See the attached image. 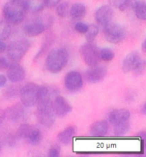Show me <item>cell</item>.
<instances>
[{
  "label": "cell",
  "mask_w": 146,
  "mask_h": 157,
  "mask_svg": "<svg viewBox=\"0 0 146 157\" xmlns=\"http://www.w3.org/2000/svg\"><path fill=\"white\" fill-rule=\"evenodd\" d=\"M2 13L10 24H20L25 19L27 8L22 0H10L3 7Z\"/></svg>",
  "instance_id": "6da1fadb"
},
{
  "label": "cell",
  "mask_w": 146,
  "mask_h": 157,
  "mask_svg": "<svg viewBox=\"0 0 146 157\" xmlns=\"http://www.w3.org/2000/svg\"><path fill=\"white\" fill-rule=\"evenodd\" d=\"M53 99H39L37 101V120L47 128L53 126L56 119V114L52 105Z\"/></svg>",
  "instance_id": "7a4b0ae2"
},
{
  "label": "cell",
  "mask_w": 146,
  "mask_h": 157,
  "mask_svg": "<svg viewBox=\"0 0 146 157\" xmlns=\"http://www.w3.org/2000/svg\"><path fill=\"white\" fill-rule=\"evenodd\" d=\"M68 62V52L66 49L59 48L49 52L46 57L45 66L51 73H58L66 66Z\"/></svg>",
  "instance_id": "3957f363"
},
{
  "label": "cell",
  "mask_w": 146,
  "mask_h": 157,
  "mask_svg": "<svg viewBox=\"0 0 146 157\" xmlns=\"http://www.w3.org/2000/svg\"><path fill=\"white\" fill-rule=\"evenodd\" d=\"M52 23V16L46 14L44 16L38 17L37 19L28 22L27 24L24 26L23 31H24L26 36L29 37H35L40 35L41 33H43L46 29Z\"/></svg>",
  "instance_id": "277c9868"
},
{
  "label": "cell",
  "mask_w": 146,
  "mask_h": 157,
  "mask_svg": "<svg viewBox=\"0 0 146 157\" xmlns=\"http://www.w3.org/2000/svg\"><path fill=\"white\" fill-rule=\"evenodd\" d=\"M40 86L35 83H27L20 90V100L21 103L26 107H32L36 105L38 93Z\"/></svg>",
  "instance_id": "5b68a950"
},
{
  "label": "cell",
  "mask_w": 146,
  "mask_h": 157,
  "mask_svg": "<svg viewBox=\"0 0 146 157\" xmlns=\"http://www.w3.org/2000/svg\"><path fill=\"white\" fill-rule=\"evenodd\" d=\"M30 47V43L26 39L15 40L6 47L7 55L12 61H19L26 53Z\"/></svg>",
  "instance_id": "8992f818"
},
{
  "label": "cell",
  "mask_w": 146,
  "mask_h": 157,
  "mask_svg": "<svg viewBox=\"0 0 146 157\" xmlns=\"http://www.w3.org/2000/svg\"><path fill=\"white\" fill-rule=\"evenodd\" d=\"M122 69L125 73L134 71L137 74H141L144 70V62L139 53L134 51L126 55L122 62Z\"/></svg>",
  "instance_id": "52a82bcc"
},
{
  "label": "cell",
  "mask_w": 146,
  "mask_h": 157,
  "mask_svg": "<svg viewBox=\"0 0 146 157\" xmlns=\"http://www.w3.org/2000/svg\"><path fill=\"white\" fill-rule=\"evenodd\" d=\"M105 39L110 43H119L126 36V30L123 26L117 23H107L103 29Z\"/></svg>",
  "instance_id": "ba28073f"
},
{
  "label": "cell",
  "mask_w": 146,
  "mask_h": 157,
  "mask_svg": "<svg viewBox=\"0 0 146 157\" xmlns=\"http://www.w3.org/2000/svg\"><path fill=\"white\" fill-rule=\"evenodd\" d=\"M17 136L20 138H24L28 143L32 145L40 143L42 140V133L40 130L28 124L20 125L17 131Z\"/></svg>",
  "instance_id": "9c48e42d"
},
{
  "label": "cell",
  "mask_w": 146,
  "mask_h": 157,
  "mask_svg": "<svg viewBox=\"0 0 146 157\" xmlns=\"http://www.w3.org/2000/svg\"><path fill=\"white\" fill-rule=\"evenodd\" d=\"M80 53L83 60L88 66H95L99 63V49L92 43H86L80 48Z\"/></svg>",
  "instance_id": "30bf717a"
},
{
  "label": "cell",
  "mask_w": 146,
  "mask_h": 157,
  "mask_svg": "<svg viewBox=\"0 0 146 157\" xmlns=\"http://www.w3.org/2000/svg\"><path fill=\"white\" fill-rule=\"evenodd\" d=\"M64 85L67 90L71 92H75L81 89L83 86L82 75L77 71H71L66 74L64 78Z\"/></svg>",
  "instance_id": "8fae6325"
},
{
  "label": "cell",
  "mask_w": 146,
  "mask_h": 157,
  "mask_svg": "<svg viewBox=\"0 0 146 157\" xmlns=\"http://www.w3.org/2000/svg\"><path fill=\"white\" fill-rule=\"evenodd\" d=\"M95 20L98 25L104 26L107 23L111 22L113 18V9L110 5H102L96 10L95 12Z\"/></svg>",
  "instance_id": "7c38bea8"
},
{
  "label": "cell",
  "mask_w": 146,
  "mask_h": 157,
  "mask_svg": "<svg viewBox=\"0 0 146 157\" xmlns=\"http://www.w3.org/2000/svg\"><path fill=\"white\" fill-rule=\"evenodd\" d=\"M107 74V69L102 66V65H95V66H91L89 69L85 72V77L87 81L90 83H96L100 82L103 78L105 77Z\"/></svg>",
  "instance_id": "4fadbf2b"
},
{
  "label": "cell",
  "mask_w": 146,
  "mask_h": 157,
  "mask_svg": "<svg viewBox=\"0 0 146 157\" xmlns=\"http://www.w3.org/2000/svg\"><path fill=\"white\" fill-rule=\"evenodd\" d=\"M53 109L56 114V116H65L71 111V105L64 97L60 95H56L52 101Z\"/></svg>",
  "instance_id": "5bb4252c"
},
{
  "label": "cell",
  "mask_w": 146,
  "mask_h": 157,
  "mask_svg": "<svg viewBox=\"0 0 146 157\" xmlns=\"http://www.w3.org/2000/svg\"><path fill=\"white\" fill-rule=\"evenodd\" d=\"M7 77L11 82H21L25 78V70L20 64H9L7 68Z\"/></svg>",
  "instance_id": "9a60e30c"
},
{
  "label": "cell",
  "mask_w": 146,
  "mask_h": 157,
  "mask_svg": "<svg viewBox=\"0 0 146 157\" xmlns=\"http://www.w3.org/2000/svg\"><path fill=\"white\" fill-rule=\"evenodd\" d=\"M130 119V112L127 109H115L112 110L108 115V122L112 125H116L121 122L128 121Z\"/></svg>",
  "instance_id": "2e32d148"
},
{
  "label": "cell",
  "mask_w": 146,
  "mask_h": 157,
  "mask_svg": "<svg viewBox=\"0 0 146 157\" xmlns=\"http://www.w3.org/2000/svg\"><path fill=\"white\" fill-rule=\"evenodd\" d=\"M109 129L108 122L106 120H99L94 122L90 127V134L92 136L96 137H102L107 135Z\"/></svg>",
  "instance_id": "e0dca14e"
},
{
  "label": "cell",
  "mask_w": 146,
  "mask_h": 157,
  "mask_svg": "<svg viewBox=\"0 0 146 157\" xmlns=\"http://www.w3.org/2000/svg\"><path fill=\"white\" fill-rule=\"evenodd\" d=\"M5 117L8 118L11 121H18L20 120L23 114H24V110L20 105H13L7 108L5 111Z\"/></svg>",
  "instance_id": "ac0fdd59"
},
{
  "label": "cell",
  "mask_w": 146,
  "mask_h": 157,
  "mask_svg": "<svg viewBox=\"0 0 146 157\" xmlns=\"http://www.w3.org/2000/svg\"><path fill=\"white\" fill-rule=\"evenodd\" d=\"M69 14L73 20H81L86 14V7L82 3H75L69 9Z\"/></svg>",
  "instance_id": "d6986e66"
},
{
  "label": "cell",
  "mask_w": 146,
  "mask_h": 157,
  "mask_svg": "<svg viewBox=\"0 0 146 157\" xmlns=\"http://www.w3.org/2000/svg\"><path fill=\"white\" fill-rule=\"evenodd\" d=\"M76 134V128L74 126H70V127H67L66 129H64L63 131H61L57 138H58V141L61 142L62 144L67 145L71 142L72 137Z\"/></svg>",
  "instance_id": "ffe728a7"
},
{
  "label": "cell",
  "mask_w": 146,
  "mask_h": 157,
  "mask_svg": "<svg viewBox=\"0 0 146 157\" xmlns=\"http://www.w3.org/2000/svg\"><path fill=\"white\" fill-rule=\"evenodd\" d=\"M134 12L138 19L140 20H145L146 19V3L145 0H135L133 3Z\"/></svg>",
  "instance_id": "44dd1931"
},
{
  "label": "cell",
  "mask_w": 146,
  "mask_h": 157,
  "mask_svg": "<svg viewBox=\"0 0 146 157\" xmlns=\"http://www.w3.org/2000/svg\"><path fill=\"white\" fill-rule=\"evenodd\" d=\"M27 11H30L32 13L39 12L44 8L43 0H25L24 1Z\"/></svg>",
  "instance_id": "7402d4cb"
},
{
  "label": "cell",
  "mask_w": 146,
  "mask_h": 157,
  "mask_svg": "<svg viewBox=\"0 0 146 157\" xmlns=\"http://www.w3.org/2000/svg\"><path fill=\"white\" fill-rule=\"evenodd\" d=\"M12 24H10L8 21L0 20V40L4 41L7 38H9L12 32Z\"/></svg>",
  "instance_id": "603a6c76"
},
{
  "label": "cell",
  "mask_w": 146,
  "mask_h": 157,
  "mask_svg": "<svg viewBox=\"0 0 146 157\" xmlns=\"http://www.w3.org/2000/svg\"><path fill=\"white\" fill-rule=\"evenodd\" d=\"M99 33V27L95 24L88 25V29L85 32V39L88 43H92L94 41V39L97 36V34Z\"/></svg>",
  "instance_id": "cb8c5ba5"
},
{
  "label": "cell",
  "mask_w": 146,
  "mask_h": 157,
  "mask_svg": "<svg viewBox=\"0 0 146 157\" xmlns=\"http://www.w3.org/2000/svg\"><path fill=\"white\" fill-rule=\"evenodd\" d=\"M113 126H114V135L123 136V135H125V133L129 130L130 123H129V120H128V121L121 122V123H118L116 125H113Z\"/></svg>",
  "instance_id": "d4e9b609"
},
{
  "label": "cell",
  "mask_w": 146,
  "mask_h": 157,
  "mask_svg": "<svg viewBox=\"0 0 146 157\" xmlns=\"http://www.w3.org/2000/svg\"><path fill=\"white\" fill-rule=\"evenodd\" d=\"M109 4L120 11H125L131 4V0H109Z\"/></svg>",
  "instance_id": "484cf974"
},
{
  "label": "cell",
  "mask_w": 146,
  "mask_h": 157,
  "mask_svg": "<svg viewBox=\"0 0 146 157\" xmlns=\"http://www.w3.org/2000/svg\"><path fill=\"white\" fill-rule=\"evenodd\" d=\"M69 13V3L62 2L56 6V14L60 18H65Z\"/></svg>",
  "instance_id": "4316f807"
},
{
  "label": "cell",
  "mask_w": 146,
  "mask_h": 157,
  "mask_svg": "<svg viewBox=\"0 0 146 157\" xmlns=\"http://www.w3.org/2000/svg\"><path fill=\"white\" fill-rule=\"evenodd\" d=\"M99 57L101 60L108 62L114 58V52L109 48H102L99 50Z\"/></svg>",
  "instance_id": "83f0119b"
},
{
  "label": "cell",
  "mask_w": 146,
  "mask_h": 157,
  "mask_svg": "<svg viewBox=\"0 0 146 157\" xmlns=\"http://www.w3.org/2000/svg\"><path fill=\"white\" fill-rule=\"evenodd\" d=\"M74 28H75V30L78 33H80V34H85V32L87 31V29H88V25L85 24V23H83V22H78V23L75 24Z\"/></svg>",
  "instance_id": "f1b7e54d"
},
{
  "label": "cell",
  "mask_w": 146,
  "mask_h": 157,
  "mask_svg": "<svg viewBox=\"0 0 146 157\" xmlns=\"http://www.w3.org/2000/svg\"><path fill=\"white\" fill-rule=\"evenodd\" d=\"M48 156L49 157H59L60 156V148L58 146H52L48 151Z\"/></svg>",
  "instance_id": "f546056e"
},
{
  "label": "cell",
  "mask_w": 146,
  "mask_h": 157,
  "mask_svg": "<svg viewBox=\"0 0 146 157\" xmlns=\"http://www.w3.org/2000/svg\"><path fill=\"white\" fill-rule=\"evenodd\" d=\"M60 1L61 0H43L44 6L47 7V8H54L59 4Z\"/></svg>",
  "instance_id": "4dcf8cb0"
},
{
  "label": "cell",
  "mask_w": 146,
  "mask_h": 157,
  "mask_svg": "<svg viewBox=\"0 0 146 157\" xmlns=\"http://www.w3.org/2000/svg\"><path fill=\"white\" fill-rule=\"evenodd\" d=\"M9 66V62L5 57H0V70H5Z\"/></svg>",
  "instance_id": "1f68e13d"
},
{
  "label": "cell",
  "mask_w": 146,
  "mask_h": 157,
  "mask_svg": "<svg viewBox=\"0 0 146 157\" xmlns=\"http://www.w3.org/2000/svg\"><path fill=\"white\" fill-rule=\"evenodd\" d=\"M6 44H5V42L4 41H2V40H0V54L1 53H3L4 51H6Z\"/></svg>",
  "instance_id": "d6a6232c"
},
{
  "label": "cell",
  "mask_w": 146,
  "mask_h": 157,
  "mask_svg": "<svg viewBox=\"0 0 146 157\" xmlns=\"http://www.w3.org/2000/svg\"><path fill=\"white\" fill-rule=\"evenodd\" d=\"M7 82V78L5 77L4 75H0V87H3Z\"/></svg>",
  "instance_id": "836d02e7"
},
{
  "label": "cell",
  "mask_w": 146,
  "mask_h": 157,
  "mask_svg": "<svg viewBox=\"0 0 146 157\" xmlns=\"http://www.w3.org/2000/svg\"><path fill=\"white\" fill-rule=\"evenodd\" d=\"M5 118H6V117H5V112H4L3 110L0 109V124L2 123L3 120H4Z\"/></svg>",
  "instance_id": "e575fe53"
},
{
  "label": "cell",
  "mask_w": 146,
  "mask_h": 157,
  "mask_svg": "<svg viewBox=\"0 0 146 157\" xmlns=\"http://www.w3.org/2000/svg\"><path fill=\"white\" fill-rule=\"evenodd\" d=\"M142 51L145 52L146 51V42L143 41V43H142Z\"/></svg>",
  "instance_id": "d590c367"
},
{
  "label": "cell",
  "mask_w": 146,
  "mask_h": 157,
  "mask_svg": "<svg viewBox=\"0 0 146 157\" xmlns=\"http://www.w3.org/2000/svg\"><path fill=\"white\" fill-rule=\"evenodd\" d=\"M142 113L143 114H145V104L142 106Z\"/></svg>",
  "instance_id": "8d00e7d4"
},
{
  "label": "cell",
  "mask_w": 146,
  "mask_h": 157,
  "mask_svg": "<svg viewBox=\"0 0 146 157\" xmlns=\"http://www.w3.org/2000/svg\"><path fill=\"white\" fill-rule=\"evenodd\" d=\"M0 150H1V147H0Z\"/></svg>",
  "instance_id": "74e56055"
},
{
  "label": "cell",
  "mask_w": 146,
  "mask_h": 157,
  "mask_svg": "<svg viewBox=\"0 0 146 157\" xmlns=\"http://www.w3.org/2000/svg\"><path fill=\"white\" fill-rule=\"evenodd\" d=\"M22 1H25V0H22Z\"/></svg>",
  "instance_id": "f35d334b"
}]
</instances>
